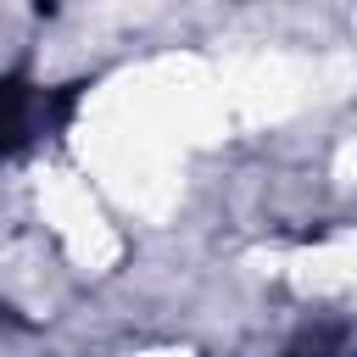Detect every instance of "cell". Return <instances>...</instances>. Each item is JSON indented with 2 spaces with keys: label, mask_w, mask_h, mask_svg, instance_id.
Returning <instances> with one entry per match:
<instances>
[{
  "label": "cell",
  "mask_w": 357,
  "mask_h": 357,
  "mask_svg": "<svg viewBox=\"0 0 357 357\" xmlns=\"http://www.w3.org/2000/svg\"><path fill=\"white\" fill-rule=\"evenodd\" d=\"M11 134H17V106H11V100H0V151L11 145Z\"/></svg>",
  "instance_id": "obj_1"
}]
</instances>
